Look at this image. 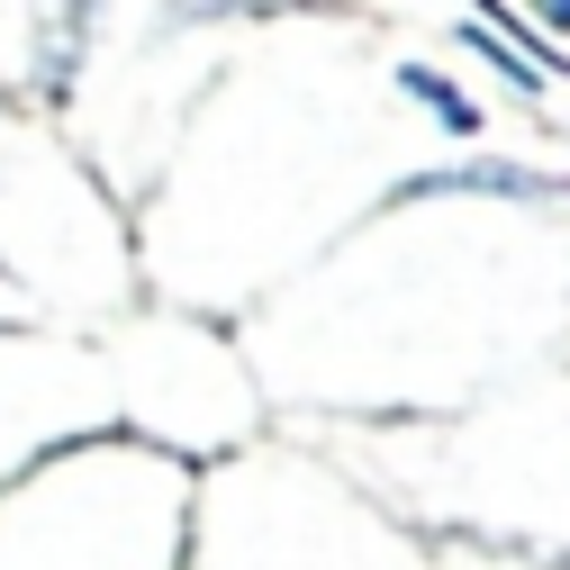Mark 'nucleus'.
I'll use <instances>...</instances> for the list:
<instances>
[{
	"label": "nucleus",
	"instance_id": "nucleus-1",
	"mask_svg": "<svg viewBox=\"0 0 570 570\" xmlns=\"http://www.w3.org/2000/svg\"><path fill=\"white\" fill-rule=\"evenodd\" d=\"M435 199H570V181L517 155H462V164H416L381 190V208H435Z\"/></svg>",
	"mask_w": 570,
	"mask_h": 570
},
{
	"label": "nucleus",
	"instance_id": "nucleus-3",
	"mask_svg": "<svg viewBox=\"0 0 570 570\" xmlns=\"http://www.w3.org/2000/svg\"><path fill=\"white\" fill-rule=\"evenodd\" d=\"M399 91H407V100H416L425 118H435L444 136H462V146H471V136L489 127V109H480V100H471V91H462L453 73H435V63H399Z\"/></svg>",
	"mask_w": 570,
	"mask_h": 570
},
{
	"label": "nucleus",
	"instance_id": "nucleus-4",
	"mask_svg": "<svg viewBox=\"0 0 570 570\" xmlns=\"http://www.w3.org/2000/svg\"><path fill=\"white\" fill-rule=\"evenodd\" d=\"M525 19H534L543 37H570V0H525Z\"/></svg>",
	"mask_w": 570,
	"mask_h": 570
},
{
	"label": "nucleus",
	"instance_id": "nucleus-2",
	"mask_svg": "<svg viewBox=\"0 0 570 570\" xmlns=\"http://www.w3.org/2000/svg\"><path fill=\"white\" fill-rule=\"evenodd\" d=\"M453 46H462L471 63H489V73L508 82V100H517V109H543V100H552V73H543V63H534L525 46H508L498 28H480V19H453Z\"/></svg>",
	"mask_w": 570,
	"mask_h": 570
}]
</instances>
